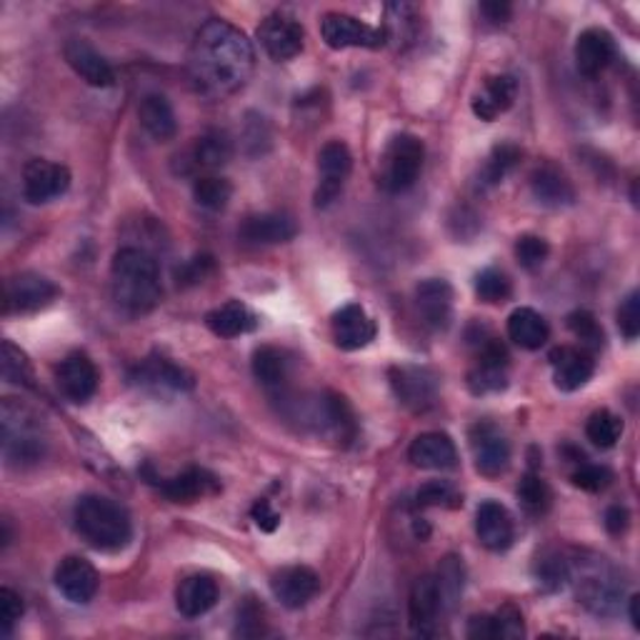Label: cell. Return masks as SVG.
I'll use <instances>...</instances> for the list:
<instances>
[{
    "label": "cell",
    "instance_id": "obj_52",
    "mask_svg": "<svg viewBox=\"0 0 640 640\" xmlns=\"http://www.w3.org/2000/svg\"><path fill=\"white\" fill-rule=\"evenodd\" d=\"M250 516H253L256 525L261 528V531H265V533H273L275 528L281 525V513H278V510H273L271 500H265V498L256 500L253 508H250Z\"/></svg>",
    "mask_w": 640,
    "mask_h": 640
},
{
    "label": "cell",
    "instance_id": "obj_5",
    "mask_svg": "<svg viewBox=\"0 0 640 640\" xmlns=\"http://www.w3.org/2000/svg\"><path fill=\"white\" fill-rule=\"evenodd\" d=\"M425 161V145L419 135L413 133H401L391 138L383 158H380V173H378V185L391 196L398 193H405L408 188H413L415 181L423 171Z\"/></svg>",
    "mask_w": 640,
    "mask_h": 640
},
{
    "label": "cell",
    "instance_id": "obj_53",
    "mask_svg": "<svg viewBox=\"0 0 640 640\" xmlns=\"http://www.w3.org/2000/svg\"><path fill=\"white\" fill-rule=\"evenodd\" d=\"M466 636L470 640H496V623L493 616H473L468 620Z\"/></svg>",
    "mask_w": 640,
    "mask_h": 640
},
{
    "label": "cell",
    "instance_id": "obj_22",
    "mask_svg": "<svg viewBox=\"0 0 640 640\" xmlns=\"http://www.w3.org/2000/svg\"><path fill=\"white\" fill-rule=\"evenodd\" d=\"M476 533L480 545H486L488 551L493 553L508 551L516 538L513 518H510L508 508L500 506L498 500H486V503H480L476 513Z\"/></svg>",
    "mask_w": 640,
    "mask_h": 640
},
{
    "label": "cell",
    "instance_id": "obj_27",
    "mask_svg": "<svg viewBox=\"0 0 640 640\" xmlns=\"http://www.w3.org/2000/svg\"><path fill=\"white\" fill-rule=\"evenodd\" d=\"M531 193L545 208H565L575 203V188L568 175L551 163L538 165L531 173Z\"/></svg>",
    "mask_w": 640,
    "mask_h": 640
},
{
    "label": "cell",
    "instance_id": "obj_3",
    "mask_svg": "<svg viewBox=\"0 0 640 640\" xmlns=\"http://www.w3.org/2000/svg\"><path fill=\"white\" fill-rule=\"evenodd\" d=\"M78 533L98 551H120L131 543L133 523L128 510L104 496H83L76 503Z\"/></svg>",
    "mask_w": 640,
    "mask_h": 640
},
{
    "label": "cell",
    "instance_id": "obj_26",
    "mask_svg": "<svg viewBox=\"0 0 640 640\" xmlns=\"http://www.w3.org/2000/svg\"><path fill=\"white\" fill-rule=\"evenodd\" d=\"M415 303L423 315L425 326L433 330H445L453 318V288L443 278H429L415 288Z\"/></svg>",
    "mask_w": 640,
    "mask_h": 640
},
{
    "label": "cell",
    "instance_id": "obj_10",
    "mask_svg": "<svg viewBox=\"0 0 640 640\" xmlns=\"http://www.w3.org/2000/svg\"><path fill=\"white\" fill-rule=\"evenodd\" d=\"M61 288L41 273H18L6 283V313H35L58 299Z\"/></svg>",
    "mask_w": 640,
    "mask_h": 640
},
{
    "label": "cell",
    "instance_id": "obj_40",
    "mask_svg": "<svg viewBox=\"0 0 640 640\" xmlns=\"http://www.w3.org/2000/svg\"><path fill=\"white\" fill-rule=\"evenodd\" d=\"M586 435L598 448H614L623 435V421L610 411H596L586 423Z\"/></svg>",
    "mask_w": 640,
    "mask_h": 640
},
{
    "label": "cell",
    "instance_id": "obj_34",
    "mask_svg": "<svg viewBox=\"0 0 640 640\" xmlns=\"http://www.w3.org/2000/svg\"><path fill=\"white\" fill-rule=\"evenodd\" d=\"M206 326L220 338H238L258 328L256 313L240 301H228L206 315Z\"/></svg>",
    "mask_w": 640,
    "mask_h": 640
},
{
    "label": "cell",
    "instance_id": "obj_13",
    "mask_svg": "<svg viewBox=\"0 0 640 640\" xmlns=\"http://www.w3.org/2000/svg\"><path fill=\"white\" fill-rule=\"evenodd\" d=\"M391 386L405 408L415 413H425L435 405L438 398V378L429 368L401 366L391 370Z\"/></svg>",
    "mask_w": 640,
    "mask_h": 640
},
{
    "label": "cell",
    "instance_id": "obj_39",
    "mask_svg": "<svg viewBox=\"0 0 640 640\" xmlns=\"http://www.w3.org/2000/svg\"><path fill=\"white\" fill-rule=\"evenodd\" d=\"M193 198L200 208L206 210H223L234 198V185L228 178H220V175H198L196 183H193Z\"/></svg>",
    "mask_w": 640,
    "mask_h": 640
},
{
    "label": "cell",
    "instance_id": "obj_7",
    "mask_svg": "<svg viewBox=\"0 0 640 640\" xmlns=\"http://www.w3.org/2000/svg\"><path fill=\"white\" fill-rule=\"evenodd\" d=\"M321 35L330 48H380L388 35L383 28H373L348 13H326L321 21Z\"/></svg>",
    "mask_w": 640,
    "mask_h": 640
},
{
    "label": "cell",
    "instance_id": "obj_25",
    "mask_svg": "<svg viewBox=\"0 0 640 640\" xmlns=\"http://www.w3.org/2000/svg\"><path fill=\"white\" fill-rule=\"evenodd\" d=\"M408 458L415 468L423 470H451L458 466V451L451 435L445 433H423L411 443L408 448Z\"/></svg>",
    "mask_w": 640,
    "mask_h": 640
},
{
    "label": "cell",
    "instance_id": "obj_29",
    "mask_svg": "<svg viewBox=\"0 0 640 640\" xmlns=\"http://www.w3.org/2000/svg\"><path fill=\"white\" fill-rule=\"evenodd\" d=\"M218 603V583L210 575H188L175 590V608L185 618H200Z\"/></svg>",
    "mask_w": 640,
    "mask_h": 640
},
{
    "label": "cell",
    "instance_id": "obj_2",
    "mask_svg": "<svg viewBox=\"0 0 640 640\" xmlns=\"http://www.w3.org/2000/svg\"><path fill=\"white\" fill-rule=\"evenodd\" d=\"M110 293L126 313H151L163 299L161 271H158L155 258L143 248H120L113 256V265H110Z\"/></svg>",
    "mask_w": 640,
    "mask_h": 640
},
{
    "label": "cell",
    "instance_id": "obj_28",
    "mask_svg": "<svg viewBox=\"0 0 640 640\" xmlns=\"http://www.w3.org/2000/svg\"><path fill=\"white\" fill-rule=\"evenodd\" d=\"M220 490L218 478L203 468H188L161 484V493L171 503H196L200 498L216 496Z\"/></svg>",
    "mask_w": 640,
    "mask_h": 640
},
{
    "label": "cell",
    "instance_id": "obj_35",
    "mask_svg": "<svg viewBox=\"0 0 640 640\" xmlns=\"http://www.w3.org/2000/svg\"><path fill=\"white\" fill-rule=\"evenodd\" d=\"M508 338L523 350H538L549 343L551 328L538 311L516 308L508 318Z\"/></svg>",
    "mask_w": 640,
    "mask_h": 640
},
{
    "label": "cell",
    "instance_id": "obj_43",
    "mask_svg": "<svg viewBox=\"0 0 640 640\" xmlns=\"http://www.w3.org/2000/svg\"><path fill=\"white\" fill-rule=\"evenodd\" d=\"M565 323H568V330L573 333V336L583 343V348L586 350L603 348L606 336H603V328L596 321V315L588 311H573L568 318H565Z\"/></svg>",
    "mask_w": 640,
    "mask_h": 640
},
{
    "label": "cell",
    "instance_id": "obj_41",
    "mask_svg": "<svg viewBox=\"0 0 640 640\" xmlns=\"http://www.w3.org/2000/svg\"><path fill=\"white\" fill-rule=\"evenodd\" d=\"M535 578L543 590H563L571 583V563L561 555H545L535 565Z\"/></svg>",
    "mask_w": 640,
    "mask_h": 640
},
{
    "label": "cell",
    "instance_id": "obj_49",
    "mask_svg": "<svg viewBox=\"0 0 640 640\" xmlns=\"http://www.w3.org/2000/svg\"><path fill=\"white\" fill-rule=\"evenodd\" d=\"M23 610H25L23 598L18 596L15 590L0 588V633L11 636L13 633V626L23 616Z\"/></svg>",
    "mask_w": 640,
    "mask_h": 640
},
{
    "label": "cell",
    "instance_id": "obj_51",
    "mask_svg": "<svg viewBox=\"0 0 640 640\" xmlns=\"http://www.w3.org/2000/svg\"><path fill=\"white\" fill-rule=\"evenodd\" d=\"M618 328L628 340H636L640 333V295L633 291L618 308Z\"/></svg>",
    "mask_w": 640,
    "mask_h": 640
},
{
    "label": "cell",
    "instance_id": "obj_9",
    "mask_svg": "<svg viewBox=\"0 0 640 640\" xmlns=\"http://www.w3.org/2000/svg\"><path fill=\"white\" fill-rule=\"evenodd\" d=\"M508 348L496 338L484 340L478 350V360L468 373V388L473 395H490L506 391L508 386Z\"/></svg>",
    "mask_w": 640,
    "mask_h": 640
},
{
    "label": "cell",
    "instance_id": "obj_37",
    "mask_svg": "<svg viewBox=\"0 0 640 640\" xmlns=\"http://www.w3.org/2000/svg\"><path fill=\"white\" fill-rule=\"evenodd\" d=\"M253 376L261 380L265 388H281L291 376V360L281 348L263 346L253 354Z\"/></svg>",
    "mask_w": 640,
    "mask_h": 640
},
{
    "label": "cell",
    "instance_id": "obj_42",
    "mask_svg": "<svg viewBox=\"0 0 640 640\" xmlns=\"http://www.w3.org/2000/svg\"><path fill=\"white\" fill-rule=\"evenodd\" d=\"M476 293L484 303H506L513 293V285H510V278L498 271V268H486L484 273H478L476 278Z\"/></svg>",
    "mask_w": 640,
    "mask_h": 640
},
{
    "label": "cell",
    "instance_id": "obj_30",
    "mask_svg": "<svg viewBox=\"0 0 640 640\" xmlns=\"http://www.w3.org/2000/svg\"><path fill=\"white\" fill-rule=\"evenodd\" d=\"M138 386L148 388H169V391H191L193 388V376L188 370L175 366L173 360L163 356H151L145 358L141 366L133 370L131 376Z\"/></svg>",
    "mask_w": 640,
    "mask_h": 640
},
{
    "label": "cell",
    "instance_id": "obj_17",
    "mask_svg": "<svg viewBox=\"0 0 640 640\" xmlns=\"http://www.w3.org/2000/svg\"><path fill=\"white\" fill-rule=\"evenodd\" d=\"M273 596L281 600V606L299 610L303 606L318 596L321 590V578L318 573L305 568V565H291V568H283L273 575L271 581Z\"/></svg>",
    "mask_w": 640,
    "mask_h": 640
},
{
    "label": "cell",
    "instance_id": "obj_6",
    "mask_svg": "<svg viewBox=\"0 0 640 640\" xmlns=\"http://www.w3.org/2000/svg\"><path fill=\"white\" fill-rule=\"evenodd\" d=\"M571 581L575 583V590H578V600L590 614H616L620 606V596H623V583H620V575L610 568L606 558L581 561V575L578 578L571 575Z\"/></svg>",
    "mask_w": 640,
    "mask_h": 640
},
{
    "label": "cell",
    "instance_id": "obj_50",
    "mask_svg": "<svg viewBox=\"0 0 640 640\" xmlns=\"http://www.w3.org/2000/svg\"><path fill=\"white\" fill-rule=\"evenodd\" d=\"M493 623H496V640H516L525 636L521 610L513 606L500 608L493 616Z\"/></svg>",
    "mask_w": 640,
    "mask_h": 640
},
{
    "label": "cell",
    "instance_id": "obj_47",
    "mask_svg": "<svg viewBox=\"0 0 640 640\" xmlns=\"http://www.w3.org/2000/svg\"><path fill=\"white\" fill-rule=\"evenodd\" d=\"M415 503L421 508H458L463 500L445 480H431L415 493Z\"/></svg>",
    "mask_w": 640,
    "mask_h": 640
},
{
    "label": "cell",
    "instance_id": "obj_56",
    "mask_svg": "<svg viewBox=\"0 0 640 640\" xmlns=\"http://www.w3.org/2000/svg\"><path fill=\"white\" fill-rule=\"evenodd\" d=\"M480 11H484V15L488 18V21L506 23L508 18H510V13H513V8H510V3H500V0H493V3L480 6Z\"/></svg>",
    "mask_w": 640,
    "mask_h": 640
},
{
    "label": "cell",
    "instance_id": "obj_24",
    "mask_svg": "<svg viewBox=\"0 0 640 640\" xmlns=\"http://www.w3.org/2000/svg\"><path fill=\"white\" fill-rule=\"evenodd\" d=\"M68 66L76 70V76L88 83L93 88H110L116 83V70L88 41L70 39L63 48Z\"/></svg>",
    "mask_w": 640,
    "mask_h": 640
},
{
    "label": "cell",
    "instance_id": "obj_32",
    "mask_svg": "<svg viewBox=\"0 0 640 640\" xmlns=\"http://www.w3.org/2000/svg\"><path fill=\"white\" fill-rule=\"evenodd\" d=\"M138 118H141L145 133L161 143L173 141L175 133H178L175 110L171 106V100L161 96V93H148L141 100V108H138Z\"/></svg>",
    "mask_w": 640,
    "mask_h": 640
},
{
    "label": "cell",
    "instance_id": "obj_16",
    "mask_svg": "<svg viewBox=\"0 0 640 640\" xmlns=\"http://www.w3.org/2000/svg\"><path fill=\"white\" fill-rule=\"evenodd\" d=\"M98 586V571L80 555H68L55 568V588H58L63 598L78 603V606H86V603L96 598Z\"/></svg>",
    "mask_w": 640,
    "mask_h": 640
},
{
    "label": "cell",
    "instance_id": "obj_21",
    "mask_svg": "<svg viewBox=\"0 0 640 640\" xmlns=\"http://www.w3.org/2000/svg\"><path fill=\"white\" fill-rule=\"evenodd\" d=\"M616 58V43L614 35L603 28H588L575 41V66H578L581 76L598 78Z\"/></svg>",
    "mask_w": 640,
    "mask_h": 640
},
{
    "label": "cell",
    "instance_id": "obj_54",
    "mask_svg": "<svg viewBox=\"0 0 640 640\" xmlns=\"http://www.w3.org/2000/svg\"><path fill=\"white\" fill-rule=\"evenodd\" d=\"M213 268V258L210 256H200V258H193L188 265H183L178 271V283H198L206 271Z\"/></svg>",
    "mask_w": 640,
    "mask_h": 640
},
{
    "label": "cell",
    "instance_id": "obj_19",
    "mask_svg": "<svg viewBox=\"0 0 640 640\" xmlns=\"http://www.w3.org/2000/svg\"><path fill=\"white\" fill-rule=\"evenodd\" d=\"M238 236L248 246H278L299 236V223L288 213H256L240 223Z\"/></svg>",
    "mask_w": 640,
    "mask_h": 640
},
{
    "label": "cell",
    "instance_id": "obj_45",
    "mask_svg": "<svg viewBox=\"0 0 640 640\" xmlns=\"http://www.w3.org/2000/svg\"><path fill=\"white\" fill-rule=\"evenodd\" d=\"M518 498L523 500V506L531 510V513H543V510L551 506V488L541 476L528 473L521 484H518Z\"/></svg>",
    "mask_w": 640,
    "mask_h": 640
},
{
    "label": "cell",
    "instance_id": "obj_38",
    "mask_svg": "<svg viewBox=\"0 0 640 640\" xmlns=\"http://www.w3.org/2000/svg\"><path fill=\"white\" fill-rule=\"evenodd\" d=\"M435 581H438L443 610L456 608L463 596V586H466V568H463L458 555H445L438 565V575H435Z\"/></svg>",
    "mask_w": 640,
    "mask_h": 640
},
{
    "label": "cell",
    "instance_id": "obj_8",
    "mask_svg": "<svg viewBox=\"0 0 640 640\" xmlns=\"http://www.w3.org/2000/svg\"><path fill=\"white\" fill-rule=\"evenodd\" d=\"M354 171V155L348 145L340 141H330L321 148L318 153V191H315V206L328 208L343 193V185Z\"/></svg>",
    "mask_w": 640,
    "mask_h": 640
},
{
    "label": "cell",
    "instance_id": "obj_4",
    "mask_svg": "<svg viewBox=\"0 0 640 640\" xmlns=\"http://www.w3.org/2000/svg\"><path fill=\"white\" fill-rule=\"evenodd\" d=\"M0 438H3V458L8 466H33L45 453L43 423L31 408L15 398H6L0 411Z\"/></svg>",
    "mask_w": 640,
    "mask_h": 640
},
{
    "label": "cell",
    "instance_id": "obj_57",
    "mask_svg": "<svg viewBox=\"0 0 640 640\" xmlns=\"http://www.w3.org/2000/svg\"><path fill=\"white\" fill-rule=\"evenodd\" d=\"M628 614H630V623H633L636 630H640V598L638 596H630Z\"/></svg>",
    "mask_w": 640,
    "mask_h": 640
},
{
    "label": "cell",
    "instance_id": "obj_20",
    "mask_svg": "<svg viewBox=\"0 0 640 640\" xmlns=\"http://www.w3.org/2000/svg\"><path fill=\"white\" fill-rule=\"evenodd\" d=\"M443 614V600L435 575H421L413 583L411 598H408V618H411L413 633L433 636L438 616Z\"/></svg>",
    "mask_w": 640,
    "mask_h": 640
},
{
    "label": "cell",
    "instance_id": "obj_31",
    "mask_svg": "<svg viewBox=\"0 0 640 640\" xmlns=\"http://www.w3.org/2000/svg\"><path fill=\"white\" fill-rule=\"evenodd\" d=\"M518 96V83L513 76H493L484 83L476 96H473V113L480 120H496L498 116H503L510 106L516 104Z\"/></svg>",
    "mask_w": 640,
    "mask_h": 640
},
{
    "label": "cell",
    "instance_id": "obj_55",
    "mask_svg": "<svg viewBox=\"0 0 640 640\" xmlns=\"http://www.w3.org/2000/svg\"><path fill=\"white\" fill-rule=\"evenodd\" d=\"M603 523H606V531L610 535H623L630 525V513L623 506H610L606 510V521Z\"/></svg>",
    "mask_w": 640,
    "mask_h": 640
},
{
    "label": "cell",
    "instance_id": "obj_36",
    "mask_svg": "<svg viewBox=\"0 0 640 640\" xmlns=\"http://www.w3.org/2000/svg\"><path fill=\"white\" fill-rule=\"evenodd\" d=\"M521 148L516 143H498L493 151L488 153L484 169L478 175L480 188H493V185L503 183L510 173L516 171V165L521 163Z\"/></svg>",
    "mask_w": 640,
    "mask_h": 640
},
{
    "label": "cell",
    "instance_id": "obj_18",
    "mask_svg": "<svg viewBox=\"0 0 640 640\" xmlns=\"http://www.w3.org/2000/svg\"><path fill=\"white\" fill-rule=\"evenodd\" d=\"M333 340L340 350H360L376 340V323L364 305L348 303L333 315Z\"/></svg>",
    "mask_w": 640,
    "mask_h": 640
},
{
    "label": "cell",
    "instance_id": "obj_1",
    "mask_svg": "<svg viewBox=\"0 0 640 640\" xmlns=\"http://www.w3.org/2000/svg\"><path fill=\"white\" fill-rule=\"evenodd\" d=\"M253 68L256 51L243 31L220 18L200 25L188 53V76L200 96H234L253 76Z\"/></svg>",
    "mask_w": 640,
    "mask_h": 640
},
{
    "label": "cell",
    "instance_id": "obj_12",
    "mask_svg": "<svg viewBox=\"0 0 640 640\" xmlns=\"http://www.w3.org/2000/svg\"><path fill=\"white\" fill-rule=\"evenodd\" d=\"M470 451L480 476L498 478L510 466V443L493 423H476L470 429Z\"/></svg>",
    "mask_w": 640,
    "mask_h": 640
},
{
    "label": "cell",
    "instance_id": "obj_23",
    "mask_svg": "<svg viewBox=\"0 0 640 640\" xmlns=\"http://www.w3.org/2000/svg\"><path fill=\"white\" fill-rule=\"evenodd\" d=\"M553 380L563 393H573L596 373V360L586 348H555L551 354Z\"/></svg>",
    "mask_w": 640,
    "mask_h": 640
},
{
    "label": "cell",
    "instance_id": "obj_14",
    "mask_svg": "<svg viewBox=\"0 0 640 640\" xmlns=\"http://www.w3.org/2000/svg\"><path fill=\"white\" fill-rule=\"evenodd\" d=\"M258 41L273 61H291L303 51L305 31L295 18L285 13H273L258 28Z\"/></svg>",
    "mask_w": 640,
    "mask_h": 640
},
{
    "label": "cell",
    "instance_id": "obj_33",
    "mask_svg": "<svg viewBox=\"0 0 640 640\" xmlns=\"http://www.w3.org/2000/svg\"><path fill=\"white\" fill-rule=\"evenodd\" d=\"M234 158V141L223 131H208L188 151V169L185 171H213L226 165Z\"/></svg>",
    "mask_w": 640,
    "mask_h": 640
},
{
    "label": "cell",
    "instance_id": "obj_15",
    "mask_svg": "<svg viewBox=\"0 0 640 640\" xmlns=\"http://www.w3.org/2000/svg\"><path fill=\"white\" fill-rule=\"evenodd\" d=\"M55 383L68 401L86 403L98 391L100 373L86 354H70L61 360L58 370H55Z\"/></svg>",
    "mask_w": 640,
    "mask_h": 640
},
{
    "label": "cell",
    "instance_id": "obj_48",
    "mask_svg": "<svg viewBox=\"0 0 640 640\" xmlns=\"http://www.w3.org/2000/svg\"><path fill=\"white\" fill-rule=\"evenodd\" d=\"M573 486L581 490H588V493H598V490H606L614 480V473L603 466H593V463H581V468L571 476Z\"/></svg>",
    "mask_w": 640,
    "mask_h": 640
},
{
    "label": "cell",
    "instance_id": "obj_44",
    "mask_svg": "<svg viewBox=\"0 0 640 640\" xmlns=\"http://www.w3.org/2000/svg\"><path fill=\"white\" fill-rule=\"evenodd\" d=\"M0 368H3V378L8 383H28L33 378L31 364L21 348H15L11 340H3V356H0Z\"/></svg>",
    "mask_w": 640,
    "mask_h": 640
},
{
    "label": "cell",
    "instance_id": "obj_46",
    "mask_svg": "<svg viewBox=\"0 0 640 640\" xmlns=\"http://www.w3.org/2000/svg\"><path fill=\"white\" fill-rule=\"evenodd\" d=\"M551 256V246L541 236H521L516 240V258L525 271H538Z\"/></svg>",
    "mask_w": 640,
    "mask_h": 640
},
{
    "label": "cell",
    "instance_id": "obj_11",
    "mask_svg": "<svg viewBox=\"0 0 640 640\" xmlns=\"http://www.w3.org/2000/svg\"><path fill=\"white\" fill-rule=\"evenodd\" d=\"M70 188V171L66 165L35 158L23 169V198L33 206L61 198Z\"/></svg>",
    "mask_w": 640,
    "mask_h": 640
}]
</instances>
